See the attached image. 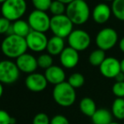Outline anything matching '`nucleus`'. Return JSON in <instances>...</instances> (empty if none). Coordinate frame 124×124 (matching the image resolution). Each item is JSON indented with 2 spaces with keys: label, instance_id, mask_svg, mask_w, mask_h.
Wrapping results in <instances>:
<instances>
[{
  "label": "nucleus",
  "instance_id": "1",
  "mask_svg": "<svg viewBox=\"0 0 124 124\" xmlns=\"http://www.w3.org/2000/svg\"><path fill=\"white\" fill-rule=\"evenodd\" d=\"M27 49L28 46L25 38L16 35L7 36L1 44L2 52L8 58L17 59L21 55L26 53Z\"/></svg>",
  "mask_w": 124,
  "mask_h": 124
},
{
  "label": "nucleus",
  "instance_id": "2",
  "mask_svg": "<svg viewBox=\"0 0 124 124\" xmlns=\"http://www.w3.org/2000/svg\"><path fill=\"white\" fill-rule=\"evenodd\" d=\"M65 15L74 25H83L90 18V8L84 0H74L67 5Z\"/></svg>",
  "mask_w": 124,
  "mask_h": 124
},
{
  "label": "nucleus",
  "instance_id": "3",
  "mask_svg": "<svg viewBox=\"0 0 124 124\" xmlns=\"http://www.w3.org/2000/svg\"><path fill=\"white\" fill-rule=\"evenodd\" d=\"M52 96L54 101L59 106L63 107L71 106L76 100L75 89L73 88L68 82H62L55 85L52 91Z\"/></svg>",
  "mask_w": 124,
  "mask_h": 124
},
{
  "label": "nucleus",
  "instance_id": "4",
  "mask_svg": "<svg viewBox=\"0 0 124 124\" xmlns=\"http://www.w3.org/2000/svg\"><path fill=\"white\" fill-rule=\"evenodd\" d=\"M27 3L25 0H7L1 6V14L10 21L20 20L25 14Z\"/></svg>",
  "mask_w": 124,
  "mask_h": 124
},
{
  "label": "nucleus",
  "instance_id": "5",
  "mask_svg": "<svg viewBox=\"0 0 124 124\" xmlns=\"http://www.w3.org/2000/svg\"><path fill=\"white\" fill-rule=\"evenodd\" d=\"M73 27L74 24L66 15H56L51 18L50 30L56 36H58L62 39L69 37L71 32L74 31Z\"/></svg>",
  "mask_w": 124,
  "mask_h": 124
},
{
  "label": "nucleus",
  "instance_id": "6",
  "mask_svg": "<svg viewBox=\"0 0 124 124\" xmlns=\"http://www.w3.org/2000/svg\"><path fill=\"white\" fill-rule=\"evenodd\" d=\"M27 21L32 31L45 33L50 30L51 18L44 11L33 10L28 16Z\"/></svg>",
  "mask_w": 124,
  "mask_h": 124
},
{
  "label": "nucleus",
  "instance_id": "7",
  "mask_svg": "<svg viewBox=\"0 0 124 124\" xmlns=\"http://www.w3.org/2000/svg\"><path fill=\"white\" fill-rule=\"evenodd\" d=\"M20 72L16 63L10 60L0 62V83L11 85L18 80Z\"/></svg>",
  "mask_w": 124,
  "mask_h": 124
},
{
  "label": "nucleus",
  "instance_id": "8",
  "mask_svg": "<svg viewBox=\"0 0 124 124\" xmlns=\"http://www.w3.org/2000/svg\"><path fill=\"white\" fill-rule=\"evenodd\" d=\"M118 41V35L112 28H104L96 35L95 43L99 49L107 51L114 47Z\"/></svg>",
  "mask_w": 124,
  "mask_h": 124
},
{
  "label": "nucleus",
  "instance_id": "9",
  "mask_svg": "<svg viewBox=\"0 0 124 124\" xmlns=\"http://www.w3.org/2000/svg\"><path fill=\"white\" fill-rule=\"evenodd\" d=\"M90 36L85 31L74 30L68 37V42L70 47L74 48L77 52L85 51L90 44Z\"/></svg>",
  "mask_w": 124,
  "mask_h": 124
},
{
  "label": "nucleus",
  "instance_id": "10",
  "mask_svg": "<svg viewBox=\"0 0 124 124\" xmlns=\"http://www.w3.org/2000/svg\"><path fill=\"white\" fill-rule=\"evenodd\" d=\"M28 49L36 52H42L46 49L48 39L45 33L31 31L25 38Z\"/></svg>",
  "mask_w": 124,
  "mask_h": 124
},
{
  "label": "nucleus",
  "instance_id": "11",
  "mask_svg": "<svg viewBox=\"0 0 124 124\" xmlns=\"http://www.w3.org/2000/svg\"><path fill=\"white\" fill-rule=\"evenodd\" d=\"M99 68L101 74L108 78H115L116 75L121 72L120 62L112 57H106Z\"/></svg>",
  "mask_w": 124,
  "mask_h": 124
},
{
  "label": "nucleus",
  "instance_id": "12",
  "mask_svg": "<svg viewBox=\"0 0 124 124\" xmlns=\"http://www.w3.org/2000/svg\"><path fill=\"white\" fill-rule=\"evenodd\" d=\"M47 80L44 74L33 73L25 78V86L32 92H41L47 86Z\"/></svg>",
  "mask_w": 124,
  "mask_h": 124
},
{
  "label": "nucleus",
  "instance_id": "13",
  "mask_svg": "<svg viewBox=\"0 0 124 124\" xmlns=\"http://www.w3.org/2000/svg\"><path fill=\"white\" fill-rule=\"evenodd\" d=\"M15 63L20 72L29 74L35 73V71L38 68L37 58L29 53H25L16 59Z\"/></svg>",
  "mask_w": 124,
  "mask_h": 124
},
{
  "label": "nucleus",
  "instance_id": "14",
  "mask_svg": "<svg viewBox=\"0 0 124 124\" xmlns=\"http://www.w3.org/2000/svg\"><path fill=\"white\" fill-rule=\"evenodd\" d=\"M59 56H60L61 64L66 69H73L78 64L79 61L78 52L70 46L64 48V50Z\"/></svg>",
  "mask_w": 124,
  "mask_h": 124
},
{
  "label": "nucleus",
  "instance_id": "15",
  "mask_svg": "<svg viewBox=\"0 0 124 124\" xmlns=\"http://www.w3.org/2000/svg\"><path fill=\"white\" fill-rule=\"evenodd\" d=\"M111 8L106 3H99L92 11L93 20L97 24H105L109 20L111 15Z\"/></svg>",
  "mask_w": 124,
  "mask_h": 124
},
{
  "label": "nucleus",
  "instance_id": "16",
  "mask_svg": "<svg viewBox=\"0 0 124 124\" xmlns=\"http://www.w3.org/2000/svg\"><path fill=\"white\" fill-rule=\"evenodd\" d=\"M44 75L48 83L54 85H59V84L64 82L66 78L65 72L63 69L55 65H52L49 69H46Z\"/></svg>",
  "mask_w": 124,
  "mask_h": 124
},
{
  "label": "nucleus",
  "instance_id": "17",
  "mask_svg": "<svg viewBox=\"0 0 124 124\" xmlns=\"http://www.w3.org/2000/svg\"><path fill=\"white\" fill-rule=\"evenodd\" d=\"M64 40L58 36H53L48 39L46 50L51 56L60 55L64 50Z\"/></svg>",
  "mask_w": 124,
  "mask_h": 124
},
{
  "label": "nucleus",
  "instance_id": "18",
  "mask_svg": "<svg viewBox=\"0 0 124 124\" xmlns=\"http://www.w3.org/2000/svg\"><path fill=\"white\" fill-rule=\"evenodd\" d=\"M91 120L93 124H110L112 123V115L107 109L101 108L96 110Z\"/></svg>",
  "mask_w": 124,
  "mask_h": 124
},
{
  "label": "nucleus",
  "instance_id": "19",
  "mask_svg": "<svg viewBox=\"0 0 124 124\" xmlns=\"http://www.w3.org/2000/svg\"><path fill=\"white\" fill-rule=\"evenodd\" d=\"M12 25H13L14 35H16V36H19L23 38H26V36L32 31L28 21H25V20H16L12 24Z\"/></svg>",
  "mask_w": 124,
  "mask_h": 124
},
{
  "label": "nucleus",
  "instance_id": "20",
  "mask_svg": "<svg viewBox=\"0 0 124 124\" xmlns=\"http://www.w3.org/2000/svg\"><path fill=\"white\" fill-rule=\"evenodd\" d=\"M79 110L83 114L87 116L91 117L94 113L96 111V106H95V101L91 98L85 97L83 98L79 102Z\"/></svg>",
  "mask_w": 124,
  "mask_h": 124
},
{
  "label": "nucleus",
  "instance_id": "21",
  "mask_svg": "<svg viewBox=\"0 0 124 124\" xmlns=\"http://www.w3.org/2000/svg\"><path fill=\"white\" fill-rule=\"evenodd\" d=\"M112 115L119 120L124 119V98H116L113 101Z\"/></svg>",
  "mask_w": 124,
  "mask_h": 124
},
{
  "label": "nucleus",
  "instance_id": "22",
  "mask_svg": "<svg viewBox=\"0 0 124 124\" xmlns=\"http://www.w3.org/2000/svg\"><path fill=\"white\" fill-rule=\"evenodd\" d=\"M106 53L105 51L101 50V49H96L94 50L93 52L90 53V57H89V62L91 65L93 66H101V64L104 62V60L106 59Z\"/></svg>",
  "mask_w": 124,
  "mask_h": 124
},
{
  "label": "nucleus",
  "instance_id": "23",
  "mask_svg": "<svg viewBox=\"0 0 124 124\" xmlns=\"http://www.w3.org/2000/svg\"><path fill=\"white\" fill-rule=\"evenodd\" d=\"M111 8L112 14L117 20L124 21V0H114Z\"/></svg>",
  "mask_w": 124,
  "mask_h": 124
},
{
  "label": "nucleus",
  "instance_id": "24",
  "mask_svg": "<svg viewBox=\"0 0 124 124\" xmlns=\"http://www.w3.org/2000/svg\"><path fill=\"white\" fill-rule=\"evenodd\" d=\"M68 83L71 85L74 89L80 88L85 84V77L83 74L79 73H74L69 76Z\"/></svg>",
  "mask_w": 124,
  "mask_h": 124
},
{
  "label": "nucleus",
  "instance_id": "25",
  "mask_svg": "<svg viewBox=\"0 0 124 124\" xmlns=\"http://www.w3.org/2000/svg\"><path fill=\"white\" fill-rule=\"evenodd\" d=\"M66 5L64 3H61V2L55 0V1H52V4L50 6V12L53 15V16L56 15H65L64 13H66Z\"/></svg>",
  "mask_w": 124,
  "mask_h": 124
},
{
  "label": "nucleus",
  "instance_id": "26",
  "mask_svg": "<svg viewBox=\"0 0 124 124\" xmlns=\"http://www.w3.org/2000/svg\"><path fill=\"white\" fill-rule=\"evenodd\" d=\"M53 59L50 54H41L37 57V64L38 67L41 69H47L52 66Z\"/></svg>",
  "mask_w": 124,
  "mask_h": 124
},
{
  "label": "nucleus",
  "instance_id": "27",
  "mask_svg": "<svg viewBox=\"0 0 124 124\" xmlns=\"http://www.w3.org/2000/svg\"><path fill=\"white\" fill-rule=\"evenodd\" d=\"M31 3L36 10L46 12L49 10L52 0H31Z\"/></svg>",
  "mask_w": 124,
  "mask_h": 124
},
{
  "label": "nucleus",
  "instance_id": "28",
  "mask_svg": "<svg viewBox=\"0 0 124 124\" xmlns=\"http://www.w3.org/2000/svg\"><path fill=\"white\" fill-rule=\"evenodd\" d=\"M51 120L46 113H37L34 116L32 121V124H50Z\"/></svg>",
  "mask_w": 124,
  "mask_h": 124
},
{
  "label": "nucleus",
  "instance_id": "29",
  "mask_svg": "<svg viewBox=\"0 0 124 124\" xmlns=\"http://www.w3.org/2000/svg\"><path fill=\"white\" fill-rule=\"evenodd\" d=\"M112 92L117 98H124V82H116L112 87Z\"/></svg>",
  "mask_w": 124,
  "mask_h": 124
},
{
  "label": "nucleus",
  "instance_id": "30",
  "mask_svg": "<svg viewBox=\"0 0 124 124\" xmlns=\"http://www.w3.org/2000/svg\"><path fill=\"white\" fill-rule=\"evenodd\" d=\"M11 21L3 16L0 17V35L7 34L8 29L11 26Z\"/></svg>",
  "mask_w": 124,
  "mask_h": 124
},
{
  "label": "nucleus",
  "instance_id": "31",
  "mask_svg": "<svg viewBox=\"0 0 124 124\" xmlns=\"http://www.w3.org/2000/svg\"><path fill=\"white\" fill-rule=\"evenodd\" d=\"M14 120L7 111L0 109V124H15Z\"/></svg>",
  "mask_w": 124,
  "mask_h": 124
},
{
  "label": "nucleus",
  "instance_id": "32",
  "mask_svg": "<svg viewBox=\"0 0 124 124\" xmlns=\"http://www.w3.org/2000/svg\"><path fill=\"white\" fill-rule=\"evenodd\" d=\"M50 124H69V122L63 115H56L51 119Z\"/></svg>",
  "mask_w": 124,
  "mask_h": 124
},
{
  "label": "nucleus",
  "instance_id": "33",
  "mask_svg": "<svg viewBox=\"0 0 124 124\" xmlns=\"http://www.w3.org/2000/svg\"><path fill=\"white\" fill-rule=\"evenodd\" d=\"M115 79L116 80V82H124V74L123 72H120L119 74L116 76Z\"/></svg>",
  "mask_w": 124,
  "mask_h": 124
},
{
  "label": "nucleus",
  "instance_id": "34",
  "mask_svg": "<svg viewBox=\"0 0 124 124\" xmlns=\"http://www.w3.org/2000/svg\"><path fill=\"white\" fill-rule=\"evenodd\" d=\"M119 48L120 50L122 51V52L124 53V37L122 38L121 40H120V42H119Z\"/></svg>",
  "mask_w": 124,
  "mask_h": 124
},
{
  "label": "nucleus",
  "instance_id": "35",
  "mask_svg": "<svg viewBox=\"0 0 124 124\" xmlns=\"http://www.w3.org/2000/svg\"><path fill=\"white\" fill-rule=\"evenodd\" d=\"M57 1H59V2H61V3H64L65 5H68V4H69L70 3H72L73 1H74V0H57Z\"/></svg>",
  "mask_w": 124,
  "mask_h": 124
},
{
  "label": "nucleus",
  "instance_id": "36",
  "mask_svg": "<svg viewBox=\"0 0 124 124\" xmlns=\"http://www.w3.org/2000/svg\"><path fill=\"white\" fill-rule=\"evenodd\" d=\"M120 65H121V72L124 74V58L120 62Z\"/></svg>",
  "mask_w": 124,
  "mask_h": 124
},
{
  "label": "nucleus",
  "instance_id": "37",
  "mask_svg": "<svg viewBox=\"0 0 124 124\" xmlns=\"http://www.w3.org/2000/svg\"><path fill=\"white\" fill-rule=\"evenodd\" d=\"M3 94V84L0 83V98L2 97Z\"/></svg>",
  "mask_w": 124,
  "mask_h": 124
},
{
  "label": "nucleus",
  "instance_id": "38",
  "mask_svg": "<svg viewBox=\"0 0 124 124\" xmlns=\"http://www.w3.org/2000/svg\"><path fill=\"white\" fill-rule=\"evenodd\" d=\"M5 1H7V0H0V3H2V4H3Z\"/></svg>",
  "mask_w": 124,
  "mask_h": 124
},
{
  "label": "nucleus",
  "instance_id": "39",
  "mask_svg": "<svg viewBox=\"0 0 124 124\" xmlns=\"http://www.w3.org/2000/svg\"><path fill=\"white\" fill-rule=\"evenodd\" d=\"M104 1H107V2H113L114 0H104Z\"/></svg>",
  "mask_w": 124,
  "mask_h": 124
},
{
  "label": "nucleus",
  "instance_id": "40",
  "mask_svg": "<svg viewBox=\"0 0 124 124\" xmlns=\"http://www.w3.org/2000/svg\"><path fill=\"white\" fill-rule=\"evenodd\" d=\"M110 124H119V123H113V122H112V123H110Z\"/></svg>",
  "mask_w": 124,
  "mask_h": 124
},
{
  "label": "nucleus",
  "instance_id": "41",
  "mask_svg": "<svg viewBox=\"0 0 124 124\" xmlns=\"http://www.w3.org/2000/svg\"><path fill=\"white\" fill-rule=\"evenodd\" d=\"M0 13H1V8H0Z\"/></svg>",
  "mask_w": 124,
  "mask_h": 124
},
{
  "label": "nucleus",
  "instance_id": "42",
  "mask_svg": "<svg viewBox=\"0 0 124 124\" xmlns=\"http://www.w3.org/2000/svg\"><path fill=\"white\" fill-rule=\"evenodd\" d=\"M84 1H85V0H84Z\"/></svg>",
  "mask_w": 124,
  "mask_h": 124
}]
</instances>
